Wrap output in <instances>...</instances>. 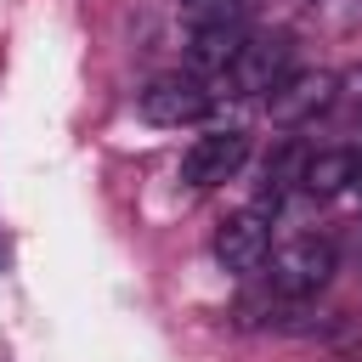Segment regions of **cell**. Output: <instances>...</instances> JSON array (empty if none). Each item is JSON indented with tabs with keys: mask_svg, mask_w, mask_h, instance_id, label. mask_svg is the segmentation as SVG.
Masks as SVG:
<instances>
[{
	"mask_svg": "<svg viewBox=\"0 0 362 362\" xmlns=\"http://www.w3.org/2000/svg\"><path fill=\"white\" fill-rule=\"evenodd\" d=\"M136 107H141V119H147V124L181 130V124L209 119L215 96H209V85H204L198 74H158V79H147V90L136 96Z\"/></svg>",
	"mask_w": 362,
	"mask_h": 362,
	"instance_id": "cell-1",
	"label": "cell"
},
{
	"mask_svg": "<svg viewBox=\"0 0 362 362\" xmlns=\"http://www.w3.org/2000/svg\"><path fill=\"white\" fill-rule=\"evenodd\" d=\"M249 164V130L226 124V130H204L192 136V147L181 153V181L187 187H221Z\"/></svg>",
	"mask_w": 362,
	"mask_h": 362,
	"instance_id": "cell-2",
	"label": "cell"
},
{
	"mask_svg": "<svg viewBox=\"0 0 362 362\" xmlns=\"http://www.w3.org/2000/svg\"><path fill=\"white\" fill-rule=\"evenodd\" d=\"M334 277V243L328 238H294L272 255V294L283 300H305Z\"/></svg>",
	"mask_w": 362,
	"mask_h": 362,
	"instance_id": "cell-3",
	"label": "cell"
},
{
	"mask_svg": "<svg viewBox=\"0 0 362 362\" xmlns=\"http://www.w3.org/2000/svg\"><path fill=\"white\" fill-rule=\"evenodd\" d=\"M288 79V40L283 34H249L238 57L226 62V85L238 96H266Z\"/></svg>",
	"mask_w": 362,
	"mask_h": 362,
	"instance_id": "cell-4",
	"label": "cell"
},
{
	"mask_svg": "<svg viewBox=\"0 0 362 362\" xmlns=\"http://www.w3.org/2000/svg\"><path fill=\"white\" fill-rule=\"evenodd\" d=\"M266 255H272V226H266L260 209H238V215H226V221L215 226V260H221L226 272L249 277V272L266 266Z\"/></svg>",
	"mask_w": 362,
	"mask_h": 362,
	"instance_id": "cell-5",
	"label": "cell"
},
{
	"mask_svg": "<svg viewBox=\"0 0 362 362\" xmlns=\"http://www.w3.org/2000/svg\"><path fill=\"white\" fill-rule=\"evenodd\" d=\"M266 102H272V119L300 124V119H311L317 107L334 102V74H288L277 90H266Z\"/></svg>",
	"mask_w": 362,
	"mask_h": 362,
	"instance_id": "cell-6",
	"label": "cell"
},
{
	"mask_svg": "<svg viewBox=\"0 0 362 362\" xmlns=\"http://www.w3.org/2000/svg\"><path fill=\"white\" fill-rule=\"evenodd\" d=\"M351 181H362V153L356 147H322V153H305V164H300V187L317 192V198H328Z\"/></svg>",
	"mask_w": 362,
	"mask_h": 362,
	"instance_id": "cell-7",
	"label": "cell"
},
{
	"mask_svg": "<svg viewBox=\"0 0 362 362\" xmlns=\"http://www.w3.org/2000/svg\"><path fill=\"white\" fill-rule=\"evenodd\" d=\"M249 40V28H198L192 34V62L209 74H226V62L238 57V45Z\"/></svg>",
	"mask_w": 362,
	"mask_h": 362,
	"instance_id": "cell-8",
	"label": "cell"
},
{
	"mask_svg": "<svg viewBox=\"0 0 362 362\" xmlns=\"http://www.w3.org/2000/svg\"><path fill=\"white\" fill-rule=\"evenodd\" d=\"M187 28H249V0H187Z\"/></svg>",
	"mask_w": 362,
	"mask_h": 362,
	"instance_id": "cell-9",
	"label": "cell"
}]
</instances>
